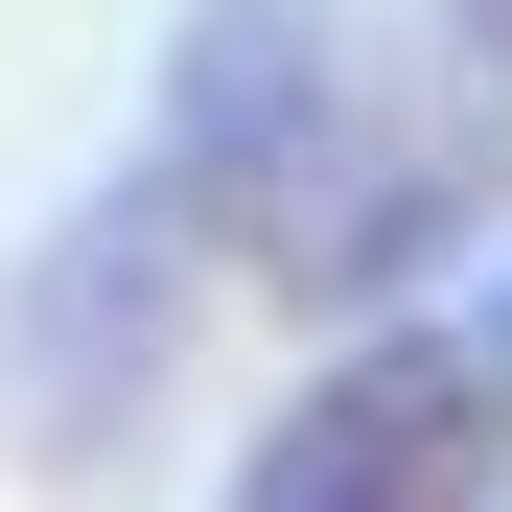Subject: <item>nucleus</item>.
<instances>
[{"label": "nucleus", "mask_w": 512, "mask_h": 512, "mask_svg": "<svg viewBox=\"0 0 512 512\" xmlns=\"http://www.w3.org/2000/svg\"><path fill=\"white\" fill-rule=\"evenodd\" d=\"M489 350H512V303H489Z\"/></svg>", "instance_id": "nucleus-4"}, {"label": "nucleus", "mask_w": 512, "mask_h": 512, "mask_svg": "<svg viewBox=\"0 0 512 512\" xmlns=\"http://www.w3.org/2000/svg\"><path fill=\"white\" fill-rule=\"evenodd\" d=\"M187 303H210V233L187 187H94L47 256H24V303H0V419H24V466H117L140 443V396L187 373Z\"/></svg>", "instance_id": "nucleus-1"}, {"label": "nucleus", "mask_w": 512, "mask_h": 512, "mask_svg": "<svg viewBox=\"0 0 512 512\" xmlns=\"http://www.w3.org/2000/svg\"><path fill=\"white\" fill-rule=\"evenodd\" d=\"M489 489H512V350H466V326L326 350L233 466V512H489Z\"/></svg>", "instance_id": "nucleus-2"}, {"label": "nucleus", "mask_w": 512, "mask_h": 512, "mask_svg": "<svg viewBox=\"0 0 512 512\" xmlns=\"http://www.w3.org/2000/svg\"><path fill=\"white\" fill-rule=\"evenodd\" d=\"M466 47H512V0H466Z\"/></svg>", "instance_id": "nucleus-3"}]
</instances>
